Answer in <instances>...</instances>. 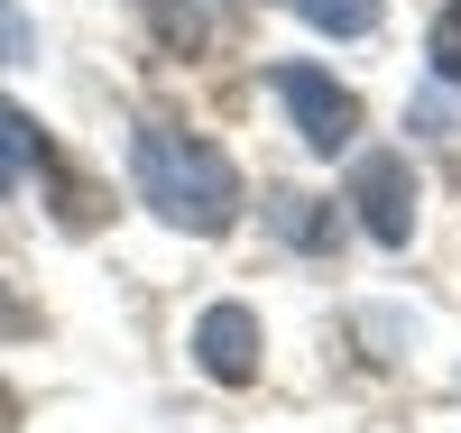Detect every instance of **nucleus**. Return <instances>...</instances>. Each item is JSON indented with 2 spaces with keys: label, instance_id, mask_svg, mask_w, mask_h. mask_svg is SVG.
<instances>
[{
  "label": "nucleus",
  "instance_id": "nucleus-1",
  "mask_svg": "<svg viewBox=\"0 0 461 433\" xmlns=\"http://www.w3.org/2000/svg\"><path fill=\"white\" fill-rule=\"evenodd\" d=\"M130 176H139V203L212 240V230L240 221V176H230V157L212 139H185V130H139L130 139Z\"/></svg>",
  "mask_w": 461,
  "mask_h": 433
},
{
  "label": "nucleus",
  "instance_id": "nucleus-2",
  "mask_svg": "<svg viewBox=\"0 0 461 433\" xmlns=\"http://www.w3.org/2000/svg\"><path fill=\"white\" fill-rule=\"evenodd\" d=\"M351 203H360V230L378 249H406V230H415V176H406L397 148H369L351 167Z\"/></svg>",
  "mask_w": 461,
  "mask_h": 433
},
{
  "label": "nucleus",
  "instance_id": "nucleus-3",
  "mask_svg": "<svg viewBox=\"0 0 461 433\" xmlns=\"http://www.w3.org/2000/svg\"><path fill=\"white\" fill-rule=\"evenodd\" d=\"M277 102L295 111V130H304V148H351L360 139V102L332 84V74H314V65H277Z\"/></svg>",
  "mask_w": 461,
  "mask_h": 433
},
{
  "label": "nucleus",
  "instance_id": "nucleus-4",
  "mask_svg": "<svg viewBox=\"0 0 461 433\" xmlns=\"http://www.w3.org/2000/svg\"><path fill=\"white\" fill-rule=\"evenodd\" d=\"M194 360H203V378H221V387H249V378H258V313H249V304H203Z\"/></svg>",
  "mask_w": 461,
  "mask_h": 433
},
{
  "label": "nucleus",
  "instance_id": "nucleus-5",
  "mask_svg": "<svg viewBox=\"0 0 461 433\" xmlns=\"http://www.w3.org/2000/svg\"><path fill=\"white\" fill-rule=\"evenodd\" d=\"M37 157H47V139L28 130V111H19V102H0V194H10V185L37 167Z\"/></svg>",
  "mask_w": 461,
  "mask_h": 433
},
{
  "label": "nucleus",
  "instance_id": "nucleus-6",
  "mask_svg": "<svg viewBox=\"0 0 461 433\" xmlns=\"http://www.w3.org/2000/svg\"><path fill=\"white\" fill-rule=\"evenodd\" d=\"M304 28H323V37H369L378 28V0H295Z\"/></svg>",
  "mask_w": 461,
  "mask_h": 433
},
{
  "label": "nucleus",
  "instance_id": "nucleus-7",
  "mask_svg": "<svg viewBox=\"0 0 461 433\" xmlns=\"http://www.w3.org/2000/svg\"><path fill=\"white\" fill-rule=\"evenodd\" d=\"M425 47H434V74H443V84H461V0H443V19H434Z\"/></svg>",
  "mask_w": 461,
  "mask_h": 433
},
{
  "label": "nucleus",
  "instance_id": "nucleus-8",
  "mask_svg": "<svg viewBox=\"0 0 461 433\" xmlns=\"http://www.w3.org/2000/svg\"><path fill=\"white\" fill-rule=\"evenodd\" d=\"M139 10H148V19H158V28H167V37H176V47H194V37H203V28H194V19H185V10H176V0H139Z\"/></svg>",
  "mask_w": 461,
  "mask_h": 433
},
{
  "label": "nucleus",
  "instance_id": "nucleus-9",
  "mask_svg": "<svg viewBox=\"0 0 461 433\" xmlns=\"http://www.w3.org/2000/svg\"><path fill=\"white\" fill-rule=\"evenodd\" d=\"M19 56H28V19L0 0V65H19Z\"/></svg>",
  "mask_w": 461,
  "mask_h": 433
},
{
  "label": "nucleus",
  "instance_id": "nucleus-10",
  "mask_svg": "<svg viewBox=\"0 0 461 433\" xmlns=\"http://www.w3.org/2000/svg\"><path fill=\"white\" fill-rule=\"evenodd\" d=\"M0 415H10V387H0Z\"/></svg>",
  "mask_w": 461,
  "mask_h": 433
}]
</instances>
